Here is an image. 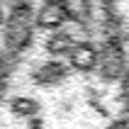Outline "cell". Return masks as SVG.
I'll return each instance as SVG.
<instances>
[{
  "label": "cell",
  "instance_id": "cell-1",
  "mask_svg": "<svg viewBox=\"0 0 129 129\" xmlns=\"http://www.w3.org/2000/svg\"><path fill=\"white\" fill-rule=\"evenodd\" d=\"M34 3L12 0L5 12V24H3V49L22 56L34 44Z\"/></svg>",
  "mask_w": 129,
  "mask_h": 129
},
{
  "label": "cell",
  "instance_id": "cell-2",
  "mask_svg": "<svg viewBox=\"0 0 129 129\" xmlns=\"http://www.w3.org/2000/svg\"><path fill=\"white\" fill-rule=\"evenodd\" d=\"M127 37H105L100 44V61H98V76L102 83H119L129 68L127 56Z\"/></svg>",
  "mask_w": 129,
  "mask_h": 129
},
{
  "label": "cell",
  "instance_id": "cell-3",
  "mask_svg": "<svg viewBox=\"0 0 129 129\" xmlns=\"http://www.w3.org/2000/svg\"><path fill=\"white\" fill-rule=\"evenodd\" d=\"M100 61V46L93 39H76L71 51L66 54V63L76 73H95Z\"/></svg>",
  "mask_w": 129,
  "mask_h": 129
},
{
  "label": "cell",
  "instance_id": "cell-4",
  "mask_svg": "<svg viewBox=\"0 0 129 129\" xmlns=\"http://www.w3.org/2000/svg\"><path fill=\"white\" fill-rule=\"evenodd\" d=\"M71 78V66L61 58H49L29 73V80L39 88H58Z\"/></svg>",
  "mask_w": 129,
  "mask_h": 129
},
{
  "label": "cell",
  "instance_id": "cell-5",
  "mask_svg": "<svg viewBox=\"0 0 129 129\" xmlns=\"http://www.w3.org/2000/svg\"><path fill=\"white\" fill-rule=\"evenodd\" d=\"M68 24V15L61 0H42L39 7H34V27L44 32H56Z\"/></svg>",
  "mask_w": 129,
  "mask_h": 129
},
{
  "label": "cell",
  "instance_id": "cell-6",
  "mask_svg": "<svg viewBox=\"0 0 129 129\" xmlns=\"http://www.w3.org/2000/svg\"><path fill=\"white\" fill-rule=\"evenodd\" d=\"M68 15V22H73L78 29L90 32L95 22V0H61Z\"/></svg>",
  "mask_w": 129,
  "mask_h": 129
},
{
  "label": "cell",
  "instance_id": "cell-7",
  "mask_svg": "<svg viewBox=\"0 0 129 129\" xmlns=\"http://www.w3.org/2000/svg\"><path fill=\"white\" fill-rule=\"evenodd\" d=\"M73 44H76L73 32H68V29L63 27V29H56V32H49L46 42H44V51H46L51 58H61V56H66V54L71 51Z\"/></svg>",
  "mask_w": 129,
  "mask_h": 129
},
{
  "label": "cell",
  "instance_id": "cell-8",
  "mask_svg": "<svg viewBox=\"0 0 129 129\" xmlns=\"http://www.w3.org/2000/svg\"><path fill=\"white\" fill-rule=\"evenodd\" d=\"M7 107L15 117L20 119H32L42 112V102L37 98H27V95H17V98H10L7 100Z\"/></svg>",
  "mask_w": 129,
  "mask_h": 129
},
{
  "label": "cell",
  "instance_id": "cell-9",
  "mask_svg": "<svg viewBox=\"0 0 129 129\" xmlns=\"http://www.w3.org/2000/svg\"><path fill=\"white\" fill-rule=\"evenodd\" d=\"M17 54H12V51H0V76H7V78H10V76H12V71L15 68H17Z\"/></svg>",
  "mask_w": 129,
  "mask_h": 129
},
{
  "label": "cell",
  "instance_id": "cell-10",
  "mask_svg": "<svg viewBox=\"0 0 129 129\" xmlns=\"http://www.w3.org/2000/svg\"><path fill=\"white\" fill-rule=\"evenodd\" d=\"M119 100H122L124 110H129V68L124 73L122 78H119Z\"/></svg>",
  "mask_w": 129,
  "mask_h": 129
},
{
  "label": "cell",
  "instance_id": "cell-11",
  "mask_svg": "<svg viewBox=\"0 0 129 129\" xmlns=\"http://www.w3.org/2000/svg\"><path fill=\"white\" fill-rule=\"evenodd\" d=\"M105 129H129V117H117V119H112Z\"/></svg>",
  "mask_w": 129,
  "mask_h": 129
},
{
  "label": "cell",
  "instance_id": "cell-12",
  "mask_svg": "<svg viewBox=\"0 0 129 129\" xmlns=\"http://www.w3.org/2000/svg\"><path fill=\"white\" fill-rule=\"evenodd\" d=\"M7 90H10V78L7 76H0V100L7 98Z\"/></svg>",
  "mask_w": 129,
  "mask_h": 129
},
{
  "label": "cell",
  "instance_id": "cell-13",
  "mask_svg": "<svg viewBox=\"0 0 129 129\" xmlns=\"http://www.w3.org/2000/svg\"><path fill=\"white\" fill-rule=\"evenodd\" d=\"M42 127H44V119H42V117H39V115L29 119V129H42Z\"/></svg>",
  "mask_w": 129,
  "mask_h": 129
},
{
  "label": "cell",
  "instance_id": "cell-14",
  "mask_svg": "<svg viewBox=\"0 0 129 129\" xmlns=\"http://www.w3.org/2000/svg\"><path fill=\"white\" fill-rule=\"evenodd\" d=\"M5 3H3V0H0V29H3V24H5Z\"/></svg>",
  "mask_w": 129,
  "mask_h": 129
},
{
  "label": "cell",
  "instance_id": "cell-15",
  "mask_svg": "<svg viewBox=\"0 0 129 129\" xmlns=\"http://www.w3.org/2000/svg\"><path fill=\"white\" fill-rule=\"evenodd\" d=\"M122 0H102V5H119Z\"/></svg>",
  "mask_w": 129,
  "mask_h": 129
}]
</instances>
